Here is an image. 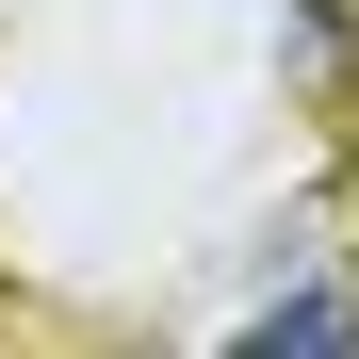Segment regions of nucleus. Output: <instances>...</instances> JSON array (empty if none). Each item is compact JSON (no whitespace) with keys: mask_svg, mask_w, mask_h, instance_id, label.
<instances>
[{"mask_svg":"<svg viewBox=\"0 0 359 359\" xmlns=\"http://www.w3.org/2000/svg\"><path fill=\"white\" fill-rule=\"evenodd\" d=\"M245 343H262V359H343V343H359V294H278Z\"/></svg>","mask_w":359,"mask_h":359,"instance_id":"1","label":"nucleus"}]
</instances>
